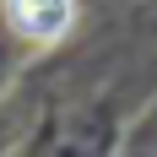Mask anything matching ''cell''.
Here are the masks:
<instances>
[{
    "instance_id": "obj_1",
    "label": "cell",
    "mask_w": 157,
    "mask_h": 157,
    "mask_svg": "<svg viewBox=\"0 0 157 157\" xmlns=\"http://www.w3.org/2000/svg\"><path fill=\"white\" fill-rule=\"evenodd\" d=\"M6 22L27 44H60L76 22V0H6Z\"/></svg>"
}]
</instances>
